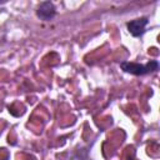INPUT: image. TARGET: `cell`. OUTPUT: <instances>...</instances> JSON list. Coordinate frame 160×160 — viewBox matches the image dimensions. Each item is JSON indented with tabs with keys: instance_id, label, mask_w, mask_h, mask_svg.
Listing matches in <instances>:
<instances>
[{
	"instance_id": "obj_1",
	"label": "cell",
	"mask_w": 160,
	"mask_h": 160,
	"mask_svg": "<svg viewBox=\"0 0 160 160\" xmlns=\"http://www.w3.org/2000/svg\"><path fill=\"white\" fill-rule=\"evenodd\" d=\"M120 68L132 75H145L149 72H154L159 69V62L156 60H150L145 65H140L136 62H129V61H122L120 62Z\"/></svg>"
},
{
	"instance_id": "obj_2",
	"label": "cell",
	"mask_w": 160,
	"mask_h": 160,
	"mask_svg": "<svg viewBox=\"0 0 160 160\" xmlns=\"http://www.w3.org/2000/svg\"><path fill=\"white\" fill-rule=\"evenodd\" d=\"M56 14V10H55V6L52 2L50 1H44L39 5L38 10H36V15L38 18H40L42 21H49L51 20Z\"/></svg>"
},
{
	"instance_id": "obj_3",
	"label": "cell",
	"mask_w": 160,
	"mask_h": 160,
	"mask_svg": "<svg viewBox=\"0 0 160 160\" xmlns=\"http://www.w3.org/2000/svg\"><path fill=\"white\" fill-rule=\"evenodd\" d=\"M148 22H149L148 18H139V19H135V20H131L130 22H128L126 26L132 36H140L144 34Z\"/></svg>"
}]
</instances>
